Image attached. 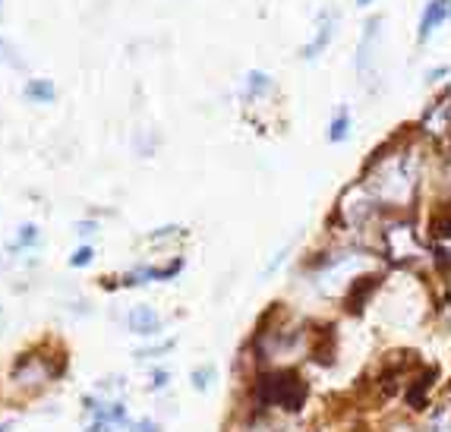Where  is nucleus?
<instances>
[{"mask_svg": "<svg viewBox=\"0 0 451 432\" xmlns=\"http://www.w3.org/2000/svg\"><path fill=\"white\" fill-rule=\"evenodd\" d=\"M379 291V274H363L350 284V293H347V312H363V306L369 303V297Z\"/></svg>", "mask_w": 451, "mask_h": 432, "instance_id": "obj_4", "label": "nucleus"}, {"mask_svg": "<svg viewBox=\"0 0 451 432\" xmlns=\"http://www.w3.org/2000/svg\"><path fill=\"white\" fill-rule=\"evenodd\" d=\"M22 98L32 104H51L57 98V89H54L51 79H29L26 89H22Z\"/></svg>", "mask_w": 451, "mask_h": 432, "instance_id": "obj_7", "label": "nucleus"}, {"mask_svg": "<svg viewBox=\"0 0 451 432\" xmlns=\"http://www.w3.org/2000/svg\"><path fill=\"white\" fill-rule=\"evenodd\" d=\"M268 89H272V76H268V73H262V70L247 73V95L259 98V95H265Z\"/></svg>", "mask_w": 451, "mask_h": 432, "instance_id": "obj_10", "label": "nucleus"}, {"mask_svg": "<svg viewBox=\"0 0 451 432\" xmlns=\"http://www.w3.org/2000/svg\"><path fill=\"white\" fill-rule=\"evenodd\" d=\"M379 26H382L379 16H369L366 29H363L360 48H356V73H360V76H366V73H369V60H373V41H375V32H379Z\"/></svg>", "mask_w": 451, "mask_h": 432, "instance_id": "obj_6", "label": "nucleus"}, {"mask_svg": "<svg viewBox=\"0 0 451 432\" xmlns=\"http://www.w3.org/2000/svg\"><path fill=\"white\" fill-rule=\"evenodd\" d=\"M167 379H171V375H167L165 369H155V372H152V382H148V388H155V391H161V388L167 385Z\"/></svg>", "mask_w": 451, "mask_h": 432, "instance_id": "obj_14", "label": "nucleus"}, {"mask_svg": "<svg viewBox=\"0 0 451 432\" xmlns=\"http://www.w3.org/2000/svg\"><path fill=\"white\" fill-rule=\"evenodd\" d=\"M436 265L438 272H448V249L445 246H436Z\"/></svg>", "mask_w": 451, "mask_h": 432, "instance_id": "obj_16", "label": "nucleus"}, {"mask_svg": "<svg viewBox=\"0 0 451 432\" xmlns=\"http://www.w3.org/2000/svg\"><path fill=\"white\" fill-rule=\"evenodd\" d=\"M445 20H448V0H429V4L423 7V13H419V32H417V39L426 41L438 26H442Z\"/></svg>", "mask_w": 451, "mask_h": 432, "instance_id": "obj_3", "label": "nucleus"}, {"mask_svg": "<svg viewBox=\"0 0 451 432\" xmlns=\"http://www.w3.org/2000/svg\"><path fill=\"white\" fill-rule=\"evenodd\" d=\"M133 432H161L158 423H152V419H139V423H133Z\"/></svg>", "mask_w": 451, "mask_h": 432, "instance_id": "obj_18", "label": "nucleus"}, {"mask_svg": "<svg viewBox=\"0 0 451 432\" xmlns=\"http://www.w3.org/2000/svg\"><path fill=\"white\" fill-rule=\"evenodd\" d=\"M350 136V114L347 108H338L335 120L328 123V142H344Z\"/></svg>", "mask_w": 451, "mask_h": 432, "instance_id": "obj_9", "label": "nucleus"}, {"mask_svg": "<svg viewBox=\"0 0 451 432\" xmlns=\"http://www.w3.org/2000/svg\"><path fill=\"white\" fill-rule=\"evenodd\" d=\"M215 379H218V369L211 366V363H205V366L193 369V375H190V382H193V388H196V391H209Z\"/></svg>", "mask_w": 451, "mask_h": 432, "instance_id": "obj_11", "label": "nucleus"}, {"mask_svg": "<svg viewBox=\"0 0 451 432\" xmlns=\"http://www.w3.org/2000/svg\"><path fill=\"white\" fill-rule=\"evenodd\" d=\"M95 230H98L95 221H79V224H76V234H79V237H92Z\"/></svg>", "mask_w": 451, "mask_h": 432, "instance_id": "obj_17", "label": "nucleus"}, {"mask_svg": "<svg viewBox=\"0 0 451 432\" xmlns=\"http://www.w3.org/2000/svg\"><path fill=\"white\" fill-rule=\"evenodd\" d=\"M356 4H360V7H369V4H373V0H356Z\"/></svg>", "mask_w": 451, "mask_h": 432, "instance_id": "obj_22", "label": "nucleus"}, {"mask_svg": "<svg viewBox=\"0 0 451 432\" xmlns=\"http://www.w3.org/2000/svg\"><path fill=\"white\" fill-rule=\"evenodd\" d=\"M127 325L133 335H142V337H155L161 331V316L152 309V306H133L127 312Z\"/></svg>", "mask_w": 451, "mask_h": 432, "instance_id": "obj_2", "label": "nucleus"}, {"mask_svg": "<svg viewBox=\"0 0 451 432\" xmlns=\"http://www.w3.org/2000/svg\"><path fill=\"white\" fill-rule=\"evenodd\" d=\"M432 230H436V237H438V240H445V237H448V218L442 215L436 224H432Z\"/></svg>", "mask_w": 451, "mask_h": 432, "instance_id": "obj_19", "label": "nucleus"}, {"mask_svg": "<svg viewBox=\"0 0 451 432\" xmlns=\"http://www.w3.org/2000/svg\"><path fill=\"white\" fill-rule=\"evenodd\" d=\"M7 429H13V419H7V423H0V432H7Z\"/></svg>", "mask_w": 451, "mask_h": 432, "instance_id": "obj_21", "label": "nucleus"}, {"mask_svg": "<svg viewBox=\"0 0 451 432\" xmlns=\"http://www.w3.org/2000/svg\"><path fill=\"white\" fill-rule=\"evenodd\" d=\"M0 64H20V60L13 57V48H10L4 39H0Z\"/></svg>", "mask_w": 451, "mask_h": 432, "instance_id": "obj_15", "label": "nucleus"}, {"mask_svg": "<svg viewBox=\"0 0 451 432\" xmlns=\"http://www.w3.org/2000/svg\"><path fill=\"white\" fill-rule=\"evenodd\" d=\"M0 10H4V0H0Z\"/></svg>", "mask_w": 451, "mask_h": 432, "instance_id": "obj_23", "label": "nucleus"}, {"mask_svg": "<svg viewBox=\"0 0 451 432\" xmlns=\"http://www.w3.org/2000/svg\"><path fill=\"white\" fill-rule=\"evenodd\" d=\"M89 432H111V423H104V419H95V423L89 426Z\"/></svg>", "mask_w": 451, "mask_h": 432, "instance_id": "obj_20", "label": "nucleus"}, {"mask_svg": "<svg viewBox=\"0 0 451 432\" xmlns=\"http://www.w3.org/2000/svg\"><path fill=\"white\" fill-rule=\"evenodd\" d=\"M331 35H335V13H322L319 16V32H316V39L310 41V45H303V51H300V57H306V60H316L319 54L328 48V41H331Z\"/></svg>", "mask_w": 451, "mask_h": 432, "instance_id": "obj_5", "label": "nucleus"}, {"mask_svg": "<svg viewBox=\"0 0 451 432\" xmlns=\"http://www.w3.org/2000/svg\"><path fill=\"white\" fill-rule=\"evenodd\" d=\"M432 379H436V372H423L410 388H407L404 398H407V404H410V410H423L426 407V391L432 388Z\"/></svg>", "mask_w": 451, "mask_h": 432, "instance_id": "obj_8", "label": "nucleus"}, {"mask_svg": "<svg viewBox=\"0 0 451 432\" xmlns=\"http://www.w3.org/2000/svg\"><path fill=\"white\" fill-rule=\"evenodd\" d=\"M39 243V228L35 224H22L20 228V234H16V243H13V249H22V246H35Z\"/></svg>", "mask_w": 451, "mask_h": 432, "instance_id": "obj_12", "label": "nucleus"}, {"mask_svg": "<svg viewBox=\"0 0 451 432\" xmlns=\"http://www.w3.org/2000/svg\"><path fill=\"white\" fill-rule=\"evenodd\" d=\"M92 259H95V249H92V246H79L76 253L70 256V265H73V268H85Z\"/></svg>", "mask_w": 451, "mask_h": 432, "instance_id": "obj_13", "label": "nucleus"}, {"mask_svg": "<svg viewBox=\"0 0 451 432\" xmlns=\"http://www.w3.org/2000/svg\"><path fill=\"white\" fill-rule=\"evenodd\" d=\"M256 398L259 404H278L284 410L297 413L306 400V385L297 372H268L256 382Z\"/></svg>", "mask_w": 451, "mask_h": 432, "instance_id": "obj_1", "label": "nucleus"}]
</instances>
